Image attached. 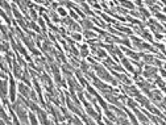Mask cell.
Listing matches in <instances>:
<instances>
[{
    "label": "cell",
    "instance_id": "cell-41",
    "mask_svg": "<svg viewBox=\"0 0 166 125\" xmlns=\"http://www.w3.org/2000/svg\"><path fill=\"white\" fill-rule=\"evenodd\" d=\"M71 38L75 40V41H81L82 40V34L78 33V32H73V33H71Z\"/></svg>",
    "mask_w": 166,
    "mask_h": 125
},
{
    "label": "cell",
    "instance_id": "cell-36",
    "mask_svg": "<svg viewBox=\"0 0 166 125\" xmlns=\"http://www.w3.org/2000/svg\"><path fill=\"white\" fill-rule=\"evenodd\" d=\"M95 54H96V57H98V58H105V57H107L105 50H103V49H100V47H98V49H96Z\"/></svg>",
    "mask_w": 166,
    "mask_h": 125
},
{
    "label": "cell",
    "instance_id": "cell-35",
    "mask_svg": "<svg viewBox=\"0 0 166 125\" xmlns=\"http://www.w3.org/2000/svg\"><path fill=\"white\" fill-rule=\"evenodd\" d=\"M1 34H3V40H8L9 38V33L7 31V25L1 24Z\"/></svg>",
    "mask_w": 166,
    "mask_h": 125
},
{
    "label": "cell",
    "instance_id": "cell-40",
    "mask_svg": "<svg viewBox=\"0 0 166 125\" xmlns=\"http://www.w3.org/2000/svg\"><path fill=\"white\" fill-rule=\"evenodd\" d=\"M83 34H85V37L88 38V40L96 37V33H95V32H91V31H85V32H83Z\"/></svg>",
    "mask_w": 166,
    "mask_h": 125
},
{
    "label": "cell",
    "instance_id": "cell-45",
    "mask_svg": "<svg viewBox=\"0 0 166 125\" xmlns=\"http://www.w3.org/2000/svg\"><path fill=\"white\" fill-rule=\"evenodd\" d=\"M87 3L90 4V5H92L94 8H96V9H100V8H102V5H99V4L96 3L95 0H87Z\"/></svg>",
    "mask_w": 166,
    "mask_h": 125
},
{
    "label": "cell",
    "instance_id": "cell-8",
    "mask_svg": "<svg viewBox=\"0 0 166 125\" xmlns=\"http://www.w3.org/2000/svg\"><path fill=\"white\" fill-rule=\"evenodd\" d=\"M148 98L152 100L154 104H157V103H159V102H162V94H161V91L159 90H156V88H153V90H150L149 92H148Z\"/></svg>",
    "mask_w": 166,
    "mask_h": 125
},
{
    "label": "cell",
    "instance_id": "cell-52",
    "mask_svg": "<svg viewBox=\"0 0 166 125\" xmlns=\"http://www.w3.org/2000/svg\"><path fill=\"white\" fill-rule=\"evenodd\" d=\"M154 37L157 38V40H162L163 38V36L161 33H158V32H154Z\"/></svg>",
    "mask_w": 166,
    "mask_h": 125
},
{
    "label": "cell",
    "instance_id": "cell-19",
    "mask_svg": "<svg viewBox=\"0 0 166 125\" xmlns=\"http://www.w3.org/2000/svg\"><path fill=\"white\" fill-rule=\"evenodd\" d=\"M136 100H137V102L140 103V104L142 105V107H148V105L150 104V102H149V99L148 98H145V96H144V95H141V94H139L137 95V96H136Z\"/></svg>",
    "mask_w": 166,
    "mask_h": 125
},
{
    "label": "cell",
    "instance_id": "cell-55",
    "mask_svg": "<svg viewBox=\"0 0 166 125\" xmlns=\"http://www.w3.org/2000/svg\"><path fill=\"white\" fill-rule=\"evenodd\" d=\"M163 68H165V70H166V62H165V63H163Z\"/></svg>",
    "mask_w": 166,
    "mask_h": 125
},
{
    "label": "cell",
    "instance_id": "cell-1",
    "mask_svg": "<svg viewBox=\"0 0 166 125\" xmlns=\"http://www.w3.org/2000/svg\"><path fill=\"white\" fill-rule=\"evenodd\" d=\"M91 67L94 68V70H95V72L98 74V76H99V78H100V79H102V80L109 82V83H112V84H113V86L119 84V83H117V80H116V79H113V76H112V75L108 72V71L105 70V68L103 67V66H100V64H99V63L91 64Z\"/></svg>",
    "mask_w": 166,
    "mask_h": 125
},
{
    "label": "cell",
    "instance_id": "cell-7",
    "mask_svg": "<svg viewBox=\"0 0 166 125\" xmlns=\"http://www.w3.org/2000/svg\"><path fill=\"white\" fill-rule=\"evenodd\" d=\"M136 83H137V86H139V88H141L142 91L145 92V94H148V92L150 91V90H153V88H156V84H152V83H149V82L146 80H142L141 78H137L136 79Z\"/></svg>",
    "mask_w": 166,
    "mask_h": 125
},
{
    "label": "cell",
    "instance_id": "cell-38",
    "mask_svg": "<svg viewBox=\"0 0 166 125\" xmlns=\"http://www.w3.org/2000/svg\"><path fill=\"white\" fill-rule=\"evenodd\" d=\"M141 37H142V38H145V40H148V41H149V42H153V37H152V34H150L148 31H142Z\"/></svg>",
    "mask_w": 166,
    "mask_h": 125
},
{
    "label": "cell",
    "instance_id": "cell-59",
    "mask_svg": "<svg viewBox=\"0 0 166 125\" xmlns=\"http://www.w3.org/2000/svg\"><path fill=\"white\" fill-rule=\"evenodd\" d=\"M163 12H165V13H166V8H163Z\"/></svg>",
    "mask_w": 166,
    "mask_h": 125
},
{
    "label": "cell",
    "instance_id": "cell-29",
    "mask_svg": "<svg viewBox=\"0 0 166 125\" xmlns=\"http://www.w3.org/2000/svg\"><path fill=\"white\" fill-rule=\"evenodd\" d=\"M119 3H120V5H121V7H124V8H128V9H135V4L131 3L129 0H120Z\"/></svg>",
    "mask_w": 166,
    "mask_h": 125
},
{
    "label": "cell",
    "instance_id": "cell-53",
    "mask_svg": "<svg viewBox=\"0 0 166 125\" xmlns=\"http://www.w3.org/2000/svg\"><path fill=\"white\" fill-rule=\"evenodd\" d=\"M131 15L135 17H140L141 19V15H140V12H136V11H131Z\"/></svg>",
    "mask_w": 166,
    "mask_h": 125
},
{
    "label": "cell",
    "instance_id": "cell-50",
    "mask_svg": "<svg viewBox=\"0 0 166 125\" xmlns=\"http://www.w3.org/2000/svg\"><path fill=\"white\" fill-rule=\"evenodd\" d=\"M144 1H145L149 7H152V5H154V4H156V0H144Z\"/></svg>",
    "mask_w": 166,
    "mask_h": 125
},
{
    "label": "cell",
    "instance_id": "cell-2",
    "mask_svg": "<svg viewBox=\"0 0 166 125\" xmlns=\"http://www.w3.org/2000/svg\"><path fill=\"white\" fill-rule=\"evenodd\" d=\"M79 99H81V102L83 103V105H85V108H86V112H87V115L88 116H91V117H94L95 120H96V122H98V124H102V115H100V113H99L98 111H95L94 108H92L91 107V104H90V103L87 102V100H86L85 99V94H83V92H79Z\"/></svg>",
    "mask_w": 166,
    "mask_h": 125
},
{
    "label": "cell",
    "instance_id": "cell-9",
    "mask_svg": "<svg viewBox=\"0 0 166 125\" xmlns=\"http://www.w3.org/2000/svg\"><path fill=\"white\" fill-rule=\"evenodd\" d=\"M121 90L125 92V95L133 96V98H136L139 94H141V92L137 90V87H136V86H133V84H124V86H121Z\"/></svg>",
    "mask_w": 166,
    "mask_h": 125
},
{
    "label": "cell",
    "instance_id": "cell-12",
    "mask_svg": "<svg viewBox=\"0 0 166 125\" xmlns=\"http://www.w3.org/2000/svg\"><path fill=\"white\" fill-rule=\"evenodd\" d=\"M133 112L136 113V116H137V120H139V122H142V124H149L150 122V120H149V117L144 113V112H141L139 109V107H135L133 108Z\"/></svg>",
    "mask_w": 166,
    "mask_h": 125
},
{
    "label": "cell",
    "instance_id": "cell-32",
    "mask_svg": "<svg viewBox=\"0 0 166 125\" xmlns=\"http://www.w3.org/2000/svg\"><path fill=\"white\" fill-rule=\"evenodd\" d=\"M92 21H94L95 24H98V25H99L100 28H105V29H107V27H108V25H107V24H105L104 21L102 20V19H99V17H96V16H95L94 19H92Z\"/></svg>",
    "mask_w": 166,
    "mask_h": 125
},
{
    "label": "cell",
    "instance_id": "cell-21",
    "mask_svg": "<svg viewBox=\"0 0 166 125\" xmlns=\"http://www.w3.org/2000/svg\"><path fill=\"white\" fill-rule=\"evenodd\" d=\"M1 124H13V120H11V118H8L7 116V112H5V107H3V109H1Z\"/></svg>",
    "mask_w": 166,
    "mask_h": 125
},
{
    "label": "cell",
    "instance_id": "cell-56",
    "mask_svg": "<svg viewBox=\"0 0 166 125\" xmlns=\"http://www.w3.org/2000/svg\"><path fill=\"white\" fill-rule=\"evenodd\" d=\"M162 91H163V92H165V94H166V87H165V88H162Z\"/></svg>",
    "mask_w": 166,
    "mask_h": 125
},
{
    "label": "cell",
    "instance_id": "cell-46",
    "mask_svg": "<svg viewBox=\"0 0 166 125\" xmlns=\"http://www.w3.org/2000/svg\"><path fill=\"white\" fill-rule=\"evenodd\" d=\"M61 111H62V113H63V116H65V117H66V120H69V118H71V117H73V116H71L70 113H69V112H67V109H66V108L61 107Z\"/></svg>",
    "mask_w": 166,
    "mask_h": 125
},
{
    "label": "cell",
    "instance_id": "cell-5",
    "mask_svg": "<svg viewBox=\"0 0 166 125\" xmlns=\"http://www.w3.org/2000/svg\"><path fill=\"white\" fill-rule=\"evenodd\" d=\"M104 66H105V67H108L109 70H115V71H119V72H124L123 66H119L117 62H115V59H113V58L105 57L104 58Z\"/></svg>",
    "mask_w": 166,
    "mask_h": 125
},
{
    "label": "cell",
    "instance_id": "cell-26",
    "mask_svg": "<svg viewBox=\"0 0 166 125\" xmlns=\"http://www.w3.org/2000/svg\"><path fill=\"white\" fill-rule=\"evenodd\" d=\"M27 24H28V28H32L34 32H37V33H41V32H42L40 29V27H38L37 24H36V21H34V20H28Z\"/></svg>",
    "mask_w": 166,
    "mask_h": 125
},
{
    "label": "cell",
    "instance_id": "cell-60",
    "mask_svg": "<svg viewBox=\"0 0 166 125\" xmlns=\"http://www.w3.org/2000/svg\"><path fill=\"white\" fill-rule=\"evenodd\" d=\"M165 38H166V36H165Z\"/></svg>",
    "mask_w": 166,
    "mask_h": 125
},
{
    "label": "cell",
    "instance_id": "cell-22",
    "mask_svg": "<svg viewBox=\"0 0 166 125\" xmlns=\"http://www.w3.org/2000/svg\"><path fill=\"white\" fill-rule=\"evenodd\" d=\"M40 80L42 82V84L44 86H53V82H51L50 76L47 74H41L40 75Z\"/></svg>",
    "mask_w": 166,
    "mask_h": 125
},
{
    "label": "cell",
    "instance_id": "cell-13",
    "mask_svg": "<svg viewBox=\"0 0 166 125\" xmlns=\"http://www.w3.org/2000/svg\"><path fill=\"white\" fill-rule=\"evenodd\" d=\"M19 91H20V94L23 95L24 98H27V99H29V100H31V92H32V90L29 88V86H28V84H23V83H20V84H19Z\"/></svg>",
    "mask_w": 166,
    "mask_h": 125
},
{
    "label": "cell",
    "instance_id": "cell-24",
    "mask_svg": "<svg viewBox=\"0 0 166 125\" xmlns=\"http://www.w3.org/2000/svg\"><path fill=\"white\" fill-rule=\"evenodd\" d=\"M141 57L144 59V63H146V64H153V62H154V55H152V54L141 53Z\"/></svg>",
    "mask_w": 166,
    "mask_h": 125
},
{
    "label": "cell",
    "instance_id": "cell-6",
    "mask_svg": "<svg viewBox=\"0 0 166 125\" xmlns=\"http://www.w3.org/2000/svg\"><path fill=\"white\" fill-rule=\"evenodd\" d=\"M12 63H13V67H12V72H13V76H15L16 79H20V80H21L24 71L21 70V67H23V66H21V64L19 63V61H17V58H16V54H15L13 59H12Z\"/></svg>",
    "mask_w": 166,
    "mask_h": 125
},
{
    "label": "cell",
    "instance_id": "cell-30",
    "mask_svg": "<svg viewBox=\"0 0 166 125\" xmlns=\"http://www.w3.org/2000/svg\"><path fill=\"white\" fill-rule=\"evenodd\" d=\"M139 12H140V15H141V19H142V20H145V19H148V17L150 16V12L148 9H145L144 7H140L139 8Z\"/></svg>",
    "mask_w": 166,
    "mask_h": 125
},
{
    "label": "cell",
    "instance_id": "cell-27",
    "mask_svg": "<svg viewBox=\"0 0 166 125\" xmlns=\"http://www.w3.org/2000/svg\"><path fill=\"white\" fill-rule=\"evenodd\" d=\"M12 12H13V16L16 17V20H23V15L17 9V4H12Z\"/></svg>",
    "mask_w": 166,
    "mask_h": 125
},
{
    "label": "cell",
    "instance_id": "cell-15",
    "mask_svg": "<svg viewBox=\"0 0 166 125\" xmlns=\"http://www.w3.org/2000/svg\"><path fill=\"white\" fill-rule=\"evenodd\" d=\"M36 113L38 115V118H40V122H41V124H51L50 120H47V115H46V113H45V112L42 111L41 108L38 109V111L36 112Z\"/></svg>",
    "mask_w": 166,
    "mask_h": 125
},
{
    "label": "cell",
    "instance_id": "cell-17",
    "mask_svg": "<svg viewBox=\"0 0 166 125\" xmlns=\"http://www.w3.org/2000/svg\"><path fill=\"white\" fill-rule=\"evenodd\" d=\"M121 50L124 51V53H127V55H129L131 58H133L135 61H139L140 58H141V53H135V51L129 50V49H127V47H121Z\"/></svg>",
    "mask_w": 166,
    "mask_h": 125
},
{
    "label": "cell",
    "instance_id": "cell-42",
    "mask_svg": "<svg viewBox=\"0 0 166 125\" xmlns=\"http://www.w3.org/2000/svg\"><path fill=\"white\" fill-rule=\"evenodd\" d=\"M57 12H58V15H59V16H62V17H66V16H67V11L63 7H59L57 9Z\"/></svg>",
    "mask_w": 166,
    "mask_h": 125
},
{
    "label": "cell",
    "instance_id": "cell-11",
    "mask_svg": "<svg viewBox=\"0 0 166 125\" xmlns=\"http://www.w3.org/2000/svg\"><path fill=\"white\" fill-rule=\"evenodd\" d=\"M146 25L152 29L153 33H154V32H165V28H163L161 24H158V21H156L154 19H149V21L146 23Z\"/></svg>",
    "mask_w": 166,
    "mask_h": 125
},
{
    "label": "cell",
    "instance_id": "cell-33",
    "mask_svg": "<svg viewBox=\"0 0 166 125\" xmlns=\"http://www.w3.org/2000/svg\"><path fill=\"white\" fill-rule=\"evenodd\" d=\"M115 27L117 31L123 32V33H125V34H132V31L129 29V28H125V27H121V25H119V24H115Z\"/></svg>",
    "mask_w": 166,
    "mask_h": 125
},
{
    "label": "cell",
    "instance_id": "cell-48",
    "mask_svg": "<svg viewBox=\"0 0 166 125\" xmlns=\"http://www.w3.org/2000/svg\"><path fill=\"white\" fill-rule=\"evenodd\" d=\"M153 66H158V67H162V61H159L158 58H154V62H153Z\"/></svg>",
    "mask_w": 166,
    "mask_h": 125
},
{
    "label": "cell",
    "instance_id": "cell-25",
    "mask_svg": "<svg viewBox=\"0 0 166 125\" xmlns=\"http://www.w3.org/2000/svg\"><path fill=\"white\" fill-rule=\"evenodd\" d=\"M47 15H49V17H50V19L54 21V23H61V19H59V16L57 15V12H55V11L47 9Z\"/></svg>",
    "mask_w": 166,
    "mask_h": 125
},
{
    "label": "cell",
    "instance_id": "cell-49",
    "mask_svg": "<svg viewBox=\"0 0 166 125\" xmlns=\"http://www.w3.org/2000/svg\"><path fill=\"white\" fill-rule=\"evenodd\" d=\"M70 17H73L74 20H78V13H75L74 11H70Z\"/></svg>",
    "mask_w": 166,
    "mask_h": 125
},
{
    "label": "cell",
    "instance_id": "cell-39",
    "mask_svg": "<svg viewBox=\"0 0 166 125\" xmlns=\"http://www.w3.org/2000/svg\"><path fill=\"white\" fill-rule=\"evenodd\" d=\"M82 7H83V9H85V13H86V15H88V16H92V17H95V13H94V12H92L91 9H90V8H88V5H87V4H85V3H83V4H82Z\"/></svg>",
    "mask_w": 166,
    "mask_h": 125
},
{
    "label": "cell",
    "instance_id": "cell-10",
    "mask_svg": "<svg viewBox=\"0 0 166 125\" xmlns=\"http://www.w3.org/2000/svg\"><path fill=\"white\" fill-rule=\"evenodd\" d=\"M9 98L11 102L15 103L16 102V84H15V76L9 74Z\"/></svg>",
    "mask_w": 166,
    "mask_h": 125
},
{
    "label": "cell",
    "instance_id": "cell-44",
    "mask_svg": "<svg viewBox=\"0 0 166 125\" xmlns=\"http://www.w3.org/2000/svg\"><path fill=\"white\" fill-rule=\"evenodd\" d=\"M38 25L41 27V29H42V32H46V27H45V21L42 20V17H38Z\"/></svg>",
    "mask_w": 166,
    "mask_h": 125
},
{
    "label": "cell",
    "instance_id": "cell-54",
    "mask_svg": "<svg viewBox=\"0 0 166 125\" xmlns=\"http://www.w3.org/2000/svg\"><path fill=\"white\" fill-rule=\"evenodd\" d=\"M162 103L166 105V98H163V99H162Z\"/></svg>",
    "mask_w": 166,
    "mask_h": 125
},
{
    "label": "cell",
    "instance_id": "cell-18",
    "mask_svg": "<svg viewBox=\"0 0 166 125\" xmlns=\"http://www.w3.org/2000/svg\"><path fill=\"white\" fill-rule=\"evenodd\" d=\"M29 75H31V71L28 70V67L25 66V67H24V74H23V78H21V80H23L25 84H28L29 87H31L32 83H31V79H29Z\"/></svg>",
    "mask_w": 166,
    "mask_h": 125
},
{
    "label": "cell",
    "instance_id": "cell-43",
    "mask_svg": "<svg viewBox=\"0 0 166 125\" xmlns=\"http://www.w3.org/2000/svg\"><path fill=\"white\" fill-rule=\"evenodd\" d=\"M29 121H31V124H38L40 122V120H37L36 118V116H34V113H29Z\"/></svg>",
    "mask_w": 166,
    "mask_h": 125
},
{
    "label": "cell",
    "instance_id": "cell-51",
    "mask_svg": "<svg viewBox=\"0 0 166 125\" xmlns=\"http://www.w3.org/2000/svg\"><path fill=\"white\" fill-rule=\"evenodd\" d=\"M159 72H161V76H163V78H166V70L163 67H159Z\"/></svg>",
    "mask_w": 166,
    "mask_h": 125
},
{
    "label": "cell",
    "instance_id": "cell-20",
    "mask_svg": "<svg viewBox=\"0 0 166 125\" xmlns=\"http://www.w3.org/2000/svg\"><path fill=\"white\" fill-rule=\"evenodd\" d=\"M121 63H123V66H124V68H125L127 71H129V72H135V68H133L132 63H131V62H129L125 57L121 58Z\"/></svg>",
    "mask_w": 166,
    "mask_h": 125
},
{
    "label": "cell",
    "instance_id": "cell-47",
    "mask_svg": "<svg viewBox=\"0 0 166 125\" xmlns=\"http://www.w3.org/2000/svg\"><path fill=\"white\" fill-rule=\"evenodd\" d=\"M154 15H156V17L158 19V20H161V21H166V16H165V15L159 13V12H157V13H154Z\"/></svg>",
    "mask_w": 166,
    "mask_h": 125
},
{
    "label": "cell",
    "instance_id": "cell-57",
    "mask_svg": "<svg viewBox=\"0 0 166 125\" xmlns=\"http://www.w3.org/2000/svg\"><path fill=\"white\" fill-rule=\"evenodd\" d=\"M163 55H165V57H166V50H165V51H163Z\"/></svg>",
    "mask_w": 166,
    "mask_h": 125
},
{
    "label": "cell",
    "instance_id": "cell-58",
    "mask_svg": "<svg viewBox=\"0 0 166 125\" xmlns=\"http://www.w3.org/2000/svg\"><path fill=\"white\" fill-rule=\"evenodd\" d=\"M163 28H165V29H166V24H163Z\"/></svg>",
    "mask_w": 166,
    "mask_h": 125
},
{
    "label": "cell",
    "instance_id": "cell-31",
    "mask_svg": "<svg viewBox=\"0 0 166 125\" xmlns=\"http://www.w3.org/2000/svg\"><path fill=\"white\" fill-rule=\"evenodd\" d=\"M90 66H91L90 63H87L86 61H82L81 62V70H82V72H83V74H87L88 71H90Z\"/></svg>",
    "mask_w": 166,
    "mask_h": 125
},
{
    "label": "cell",
    "instance_id": "cell-16",
    "mask_svg": "<svg viewBox=\"0 0 166 125\" xmlns=\"http://www.w3.org/2000/svg\"><path fill=\"white\" fill-rule=\"evenodd\" d=\"M81 27L85 28V31H91V29L95 28L92 20H90V19H83V20L81 21Z\"/></svg>",
    "mask_w": 166,
    "mask_h": 125
},
{
    "label": "cell",
    "instance_id": "cell-34",
    "mask_svg": "<svg viewBox=\"0 0 166 125\" xmlns=\"http://www.w3.org/2000/svg\"><path fill=\"white\" fill-rule=\"evenodd\" d=\"M1 51L3 53H8L9 51V42H8V40L1 41Z\"/></svg>",
    "mask_w": 166,
    "mask_h": 125
},
{
    "label": "cell",
    "instance_id": "cell-23",
    "mask_svg": "<svg viewBox=\"0 0 166 125\" xmlns=\"http://www.w3.org/2000/svg\"><path fill=\"white\" fill-rule=\"evenodd\" d=\"M7 88H8V79L1 80V99H7Z\"/></svg>",
    "mask_w": 166,
    "mask_h": 125
},
{
    "label": "cell",
    "instance_id": "cell-3",
    "mask_svg": "<svg viewBox=\"0 0 166 125\" xmlns=\"http://www.w3.org/2000/svg\"><path fill=\"white\" fill-rule=\"evenodd\" d=\"M131 41L133 42V46H135L137 50H140V51L144 50V49H146V50L152 51V53H158V51H157L153 46H150L149 44H146V42H144L142 40H140V38L135 37V36H132V37H131Z\"/></svg>",
    "mask_w": 166,
    "mask_h": 125
},
{
    "label": "cell",
    "instance_id": "cell-14",
    "mask_svg": "<svg viewBox=\"0 0 166 125\" xmlns=\"http://www.w3.org/2000/svg\"><path fill=\"white\" fill-rule=\"evenodd\" d=\"M67 83H69V86H70V88H74L75 91L81 92L82 90H83V86H82V84H79V83H78V80H77V79H74V78H73V76L67 78Z\"/></svg>",
    "mask_w": 166,
    "mask_h": 125
},
{
    "label": "cell",
    "instance_id": "cell-37",
    "mask_svg": "<svg viewBox=\"0 0 166 125\" xmlns=\"http://www.w3.org/2000/svg\"><path fill=\"white\" fill-rule=\"evenodd\" d=\"M70 63H71V66H73V67H75V68L81 67V62H79L75 57H70Z\"/></svg>",
    "mask_w": 166,
    "mask_h": 125
},
{
    "label": "cell",
    "instance_id": "cell-28",
    "mask_svg": "<svg viewBox=\"0 0 166 125\" xmlns=\"http://www.w3.org/2000/svg\"><path fill=\"white\" fill-rule=\"evenodd\" d=\"M88 46L87 45H81V50H79V55L82 58H87L88 57Z\"/></svg>",
    "mask_w": 166,
    "mask_h": 125
},
{
    "label": "cell",
    "instance_id": "cell-4",
    "mask_svg": "<svg viewBox=\"0 0 166 125\" xmlns=\"http://www.w3.org/2000/svg\"><path fill=\"white\" fill-rule=\"evenodd\" d=\"M158 68L156 66H152V64H145L144 66V71H142V75L144 78H146L148 80H153L158 76Z\"/></svg>",
    "mask_w": 166,
    "mask_h": 125
}]
</instances>
